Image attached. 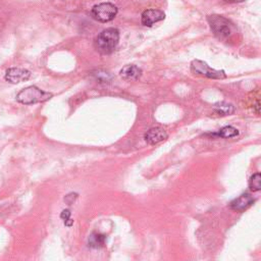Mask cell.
<instances>
[{
  "label": "cell",
  "mask_w": 261,
  "mask_h": 261,
  "mask_svg": "<svg viewBox=\"0 0 261 261\" xmlns=\"http://www.w3.org/2000/svg\"><path fill=\"white\" fill-rule=\"evenodd\" d=\"M119 75L122 79L125 81H136L142 75V70L134 65H129L126 66L125 68H122L119 72Z\"/></svg>",
  "instance_id": "30bf717a"
},
{
  "label": "cell",
  "mask_w": 261,
  "mask_h": 261,
  "mask_svg": "<svg viewBox=\"0 0 261 261\" xmlns=\"http://www.w3.org/2000/svg\"><path fill=\"white\" fill-rule=\"evenodd\" d=\"M255 202V199L248 193L242 194L240 197L234 199V200L229 204V207H231L233 210L238 211V212H243L245 210H247L249 207L253 205Z\"/></svg>",
  "instance_id": "8992f818"
},
{
  "label": "cell",
  "mask_w": 261,
  "mask_h": 261,
  "mask_svg": "<svg viewBox=\"0 0 261 261\" xmlns=\"http://www.w3.org/2000/svg\"><path fill=\"white\" fill-rule=\"evenodd\" d=\"M239 135V131L232 127V126H226L221 129L219 132L211 134L212 137H218V138H224V139H229V138H235Z\"/></svg>",
  "instance_id": "7c38bea8"
},
{
  "label": "cell",
  "mask_w": 261,
  "mask_h": 261,
  "mask_svg": "<svg viewBox=\"0 0 261 261\" xmlns=\"http://www.w3.org/2000/svg\"><path fill=\"white\" fill-rule=\"evenodd\" d=\"M207 21L212 33L220 40L226 41L233 36L234 26L227 19L222 17V15L212 14L207 18Z\"/></svg>",
  "instance_id": "7a4b0ae2"
},
{
  "label": "cell",
  "mask_w": 261,
  "mask_h": 261,
  "mask_svg": "<svg viewBox=\"0 0 261 261\" xmlns=\"http://www.w3.org/2000/svg\"><path fill=\"white\" fill-rule=\"evenodd\" d=\"M225 1H227V2H234V3H237V2H243V1H245V0H225Z\"/></svg>",
  "instance_id": "2e32d148"
},
{
  "label": "cell",
  "mask_w": 261,
  "mask_h": 261,
  "mask_svg": "<svg viewBox=\"0 0 261 261\" xmlns=\"http://www.w3.org/2000/svg\"><path fill=\"white\" fill-rule=\"evenodd\" d=\"M105 242H106V237L104 235L94 233L89 237L88 245H89V247L93 248V249H99V248L104 247Z\"/></svg>",
  "instance_id": "8fae6325"
},
{
  "label": "cell",
  "mask_w": 261,
  "mask_h": 261,
  "mask_svg": "<svg viewBox=\"0 0 261 261\" xmlns=\"http://www.w3.org/2000/svg\"><path fill=\"white\" fill-rule=\"evenodd\" d=\"M165 19L163 11L158 9H147L142 13L141 22L145 27H152L154 24L161 22Z\"/></svg>",
  "instance_id": "ba28073f"
},
{
  "label": "cell",
  "mask_w": 261,
  "mask_h": 261,
  "mask_svg": "<svg viewBox=\"0 0 261 261\" xmlns=\"http://www.w3.org/2000/svg\"><path fill=\"white\" fill-rule=\"evenodd\" d=\"M191 70L195 75H199L205 76L208 79H214V80H223L226 78V75L224 71H218L211 69L206 63L202 60L195 59L192 61L191 64Z\"/></svg>",
  "instance_id": "277c9868"
},
{
  "label": "cell",
  "mask_w": 261,
  "mask_h": 261,
  "mask_svg": "<svg viewBox=\"0 0 261 261\" xmlns=\"http://www.w3.org/2000/svg\"><path fill=\"white\" fill-rule=\"evenodd\" d=\"M52 97L51 93L44 92L36 86H30L23 89L20 93L17 95V100L25 105L35 104L47 101Z\"/></svg>",
  "instance_id": "3957f363"
},
{
  "label": "cell",
  "mask_w": 261,
  "mask_h": 261,
  "mask_svg": "<svg viewBox=\"0 0 261 261\" xmlns=\"http://www.w3.org/2000/svg\"><path fill=\"white\" fill-rule=\"evenodd\" d=\"M145 141L150 145H156L167 139V133L161 128H151L144 135Z\"/></svg>",
  "instance_id": "9c48e42d"
},
{
  "label": "cell",
  "mask_w": 261,
  "mask_h": 261,
  "mask_svg": "<svg viewBox=\"0 0 261 261\" xmlns=\"http://www.w3.org/2000/svg\"><path fill=\"white\" fill-rule=\"evenodd\" d=\"M31 76V73L25 69L20 68H11L7 70L5 75V80L12 83V84H18L21 82H25L29 80Z\"/></svg>",
  "instance_id": "52a82bcc"
},
{
  "label": "cell",
  "mask_w": 261,
  "mask_h": 261,
  "mask_svg": "<svg viewBox=\"0 0 261 261\" xmlns=\"http://www.w3.org/2000/svg\"><path fill=\"white\" fill-rule=\"evenodd\" d=\"M60 218L65 221V224H66V225H68V226H71V225L73 224V223H74V222L70 219V218H71V211H70V210H64L63 212H61Z\"/></svg>",
  "instance_id": "9a60e30c"
},
{
  "label": "cell",
  "mask_w": 261,
  "mask_h": 261,
  "mask_svg": "<svg viewBox=\"0 0 261 261\" xmlns=\"http://www.w3.org/2000/svg\"><path fill=\"white\" fill-rule=\"evenodd\" d=\"M92 17L100 23H107L112 21L117 14V7L110 2H104L95 5L92 8Z\"/></svg>",
  "instance_id": "5b68a950"
},
{
  "label": "cell",
  "mask_w": 261,
  "mask_h": 261,
  "mask_svg": "<svg viewBox=\"0 0 261 261\" xmlns=\"http://www.w3.org/2000/svg\"><path fill=\"white\" fill-rule=\"evenodd\" d=\"M214 112L220 115H229L235 112V107L227 102H218L214 104Z\"/></svg>",
  "instance_id": "4fadbf2b"
},
{
  "label": "cell",
  "mask_w": 261,
  "mask_h": 261,
  "mask_svg": "<svg viewBox=\"0 0 261 261\" xmlns=\"http://www.w3.org/2000/svg\"><path fill=\"white\" fill-rule=\"evenodd\" d=\"M249 188L253 192H258L261 189V176L259 173L254 174L249 180Z\"/></svg>",
  "instance_id": "5bb4252c"
},
{
  "label": "cell",
  "mask_w": 261,
  "mask_h": 261,
  "mask_svg": "<svg viewBox=\"0 0 261 261\" xmlns=\"http://www.w3.org/2000/svg\"><path fill=\"white\" fill-rule=\"evenodd\" d=\"M119 41V32L117 29L109 28L103 30L102 32L95 38L94 46L95 49L104 55L112 54Z\"/></svg>",
  "instance_id": "6da1fadb"
}]
</instances>
